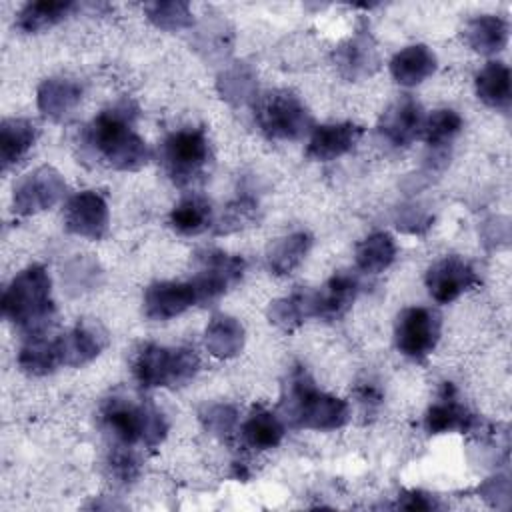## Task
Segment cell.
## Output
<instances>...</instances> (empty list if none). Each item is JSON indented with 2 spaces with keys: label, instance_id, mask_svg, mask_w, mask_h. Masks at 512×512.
<instances>
[{
  "label": "cell",
  "instance_id": "1",
  "mask_svg": "<svg viewBox=\"0 0 512 512\" xmlns=\"http://www.w3.org/2000/svg\"><path fill=\"white\" fill-rule=\"evenodd\" d=\"M136 110L130 102L102 110L84 130L86 150L104 166L114 170H140L152 152L144 138L134 130Z\"/></svg>",
  "mask_w": 512,
  "mask_h": 512
},
{
  "label": "cell",
  "instance_id": "2",
  "mask_svg": "<svg viewBox=\"0 0 512 512\" xmlns=\"http://www.w3.org/2000/svg\"><path fill=\"white\" fill-rule=\"evenodd\" d=\"M280 412V418L290 426L320 432L342 428L350 420L348 402L318 390L314 380L302 366H296L288 374Z\"/></svg>",
  "mask_w": 512,
  "mask_h": 512
},
{
  "label": "cell",
  "instance_id": "3",
  "mask_svg": "<svg viewBox=\"0 0 512 512\" xmlns=\"http://www.w3.org/2000/svg\"><path fill=\"white\" fill-rule=\"evenodd\" d=\"M4 318L26 336H40L54 318L52 280L44 266L32 264L18 272L2 294Z\"/></svg>",
  "mask_w": 512,
  "mask_h": 512
},
{
  "label": "cell",
  "instance_id": "4",
  "mask_svg": "<svg viewBox=\"0 0 512 512\" xmlns=\"http://www.w3.org/2000/svg\"><path fill=\"white\" fill-rule=\"evenodd\" d=\"M104 430L122 446L144 444L156 448L168 434L164 414L150 402H130L126 398H110L100 410Z\"/></svg>",
  "mask_w": 512,
  "mask_h": 512
},
{
  "label": "cell",
  "instance_id": "5",
  "mask_svg": "<svg viewBox=\"0 0 512 512\" xmlns=\"http://www.w3.org/2000/svg\"><path fill=\"white\" fill-rule=\"evenodd\" d=\"M200 368V358L192 348H166L142 344L132 358V374L142 388L184 386Z\"/></svg>",
  "mask_w": 512,
  "mask_h": 512
},
{
  "label": "cell",
  "instance_id": "6",
  "mask_svg": "<svg viewBox=\"0 0 512 512\" xmlns=\"http://www.w3.org/2000/svg\"><path fill=\"white\" fill-rule=\"evenodd\" d=\"M160 162L168 178L180 188L202 182L212 162L206 132L202 128H182L168 134L160 146Z\"/></svg>",
  "mask_w": 512,
  "mask_h": 512
},
{
  "label": "cell",
  "instance_id": "7",
  "mask_svg": "<svg viewBox=\"0 0 512 512\" xmlns=\"http://www.w3.org/2000/svg\"><path fill=\"white\" fill-rule=\"evenodd\" d=\"M254 120L270 140H300L314 130L312 114L304 102L288 90H270L256 98Z\"/></svg>",
  "mask_w": 512,
  "mask_h": 512
},
{
  "label": "cell",
  "instance_id": "8",
  "mask_svg": "<svg viewBox=\"0 0 512 512\" xmlns=\"http://www.w3.org/2000/svg\"><path fill=\"white\" fill-rule=\"evenodd\" d=\"M442 316L438 310L428 306H410L404 308L394 326V340L396 348L412 358L424 360L436 348L440 340Z\"/></svg>",
  "mask_w": 512,
  "mask_h": 512
},
{
  "label": "cell",
  "instance_id": "9",
  "mask_svg": "<svg viewBox=\"0 0 512 512\" xmlns=\"http://www.w3.org/2000/svg\"><path fill=\"white\" fill-rule=\"evenodd\" d=\"M198 270L192 276V284L198 294V304H208L236 286L246 270V262L240 256L226 254L216 248H206L196 254Z\"/></svg>",
  "mask_w": 512,
  "mask_h": 512
},
{
  "label": "cell",
  "instance_id": "10",
  "mask_svg": "<svg viewBox=\"0 0 512 512\" xmlns=\"http://www.w3.org/2000/svg\"><path fill=\"white\" fill-rule=\"evenodd\" d=\"M64 192H66V182L62 174L52 166H40L24 174L14 184L12 206H14V212L20 216L38 214L58 204Z\"/></svg>",
  "mask_w": 512,
  "mask_h": 512
},
{
  "label": "cell",
  "instance_id": "11",
  "mask_svg": "<svg viewBox=\"0 0 512 512\" xmlns=\"http://www.w3.org/2000/svg\"><path fill=\"white\" fill-rule=\"evenodd\" d=\"M110 214L102 194L82 190L68 198L64 206V226L70 234L88 240H102L108 234Z\"/></svg>",
  "mask_w": 512,
  "mask_h": 512
},
{
  "label": "cell",
  "instance_id": "12",
  "mask_svg": "<svg viewBox=\"0 0 512 512\" xmlns=\"http://www.w3.org/2000/svg\"><path fill=\"white\" fill-rule=\"evenodd\" d=\"M476 284L478 276L474 268L458 256H446L434 262L426 272V288L430 296L440 304L456 300L460 294Z\"/></svg>",
  "mask_w": 512,
  "mask_h": 512
},
{
  "label": "cell",
  "instance_id": "13",
  "mask_svg": "<svg viewBox=\"0 0 512 512\" xmlns=\"http://www.w3.org/2000/svg\"><path fill=\"white\" fill-rule=\"evenodd\" d=\"M198 304L194 284L162 280L144 290V314L150 320H170Z\"/></svg>",
  "mask_w": 512,
  "mask_h": 512
},
{
  "label": "cell",
  "instance_id": "14",
  "mask_svg": "<svg viewBox=\"0 0 512 512\" xmlns=\"http://www.w3.org/2000/svg\"><path fill=\"white\" fill-rule=\"evenodd\" d=\"M424 118L426 116L420 102L412 96H402L384 110L378 130L392 146L406 148L418 136H422Z\"/></svg>",
  "mask_w": 512,
  "mask_h": 512
},
{
  "label": "cell",
  "instance_id": "15",
  "mask_svg": "<svg viewBox=\"0 0 512 512\" xmlns=\"http://www.w3.org/2000/svg\"><path fill=\"white\" fill-rule=\"evenodd\" d=\"M108 344V336L100 324L80 322L56 338L60 364L78 368L92 362Z\"/></svg>",
  "mask_w": 512,
  "mask_h": 512
},
{
  "label": "cell",
  "instance_id": "16",
  "mask_svg": "<svg viewBox=\"0 0 512 512\" xmlns=\"http://www.w3.org/2000/svg\"><path fill=\"white\" fill-rule=\"evenodd\" d=\"M424 426L430 434L442 432H472L480 426V418L468 410L458 398L452 384H444L440 398L428 408Z\"/></svg>",
  "mask_w": 512,
  "mask_h": 512
},
{
  "label": "cell",
  "instance_id": "17",
  "mask_svg": "<svg viewBox=\"0 0 512 512\" xmlns=\"http://www.w3.org/2000/svg\"><path fill=\"white\" fill-rule=\"evenodd\" d=\"M362 136V128L354 122L322 124L310 132L306 156L316 162H330L350 152Z\"/></svg>",
  "mask_w": 512,
  "mask_h": 512
},
{
  "label": "cell",
  "instance_id": "18",
  "mask_svg": "<svg viewBox=\"0 0 512 512\" xmlns=\"http://www.w3.org/2000/svg\"><path fill=\"white\" fill-rule=\"evenodd\" d=\"M360 290L358 278L348 272H336L328 282L312 292V314L324 320H338L348 312Z\"/></svg>",
  "mask_w": 512,
  "mask_h": 512
},
{
  "label": "cell",
  "instance_id": "19",
  "mask_svg": "<svg viewBox=\"0 0 512 512\" xmlns=\"http://www.w3.org/2000/svg\"><path fill=\"white\" fill-rule=\"evenodd\" d=\"M334 62L340 74L348 80H360L370 76L378 68V50L368 34V30H360L334 50Z\"/></svg>",
  "mask_w": 512,
  "mask_h": 512
},
{
  "label": "cell",
  "instance_id": "20",
  "mask_svg": "<svg viewBox=\"0 0 512 512\" xmlns=\"http://www.w3.org/2000/svg\"><path fill=\"white\" fill-rule=\"evenodd\" d=\"M82 100V86L72 78H46L38 86V110L50 120H64Z\"/></svg>",
  "mask_w": 512,
  "mask_h": 512
},
{
  "label": "cell",
  "instance_id": "21",
  "mask_svg": "<svg viewBox=\"0 0 512 512\" xmlns=\"http://www.w3.org/2000/svg\"><path fill=\"white\" fill-rule=\"evenodd\" d=\"M436 70V54L424 44H412L390 60V74L400 86H418Z\"/></svg>",
  "mask_w": 512,
  "mask_h": 512
},
{
  "label": "cell",
  "instance_id": "22",
  "mask_svg": "<svg viewBox=\"0 0 512 512\" xmlns=\"http://www.w3.org/2000/svg\"><path fill=\"white\" fill-rule=\"evenodd\" d=\"M38 138V126L28 118H4L0 124V162L10 168L20 162Z\"/></svg>",
  "mask_w": 512,
  "mask_h": 512
},
{
  "label": "cell",
  "instance_id": "23",
  "mask_svg": "<svg viewBox=\"0 0 512 512\" xmlns=\"http://www.w3.org/2000/svg\"><path fill=\"white\" fill-rule=\"evenodd\" d=\"M464 40L478 54L502 52L508 42V24L504 18L494 14H482L464 26Z\"/></svg>",
  "mask_w": 512,
  "mask_h": 512
},
{
  "label": "cell",
  "instance_id": "24",
  "mask_svg": "<svg viewBox=\"0 0 512 512\" xmlns=\"http://www.w3.org/2000/svg\"><path fill=\"white\" fill-rule=\"evenodd\" d=\"M284 432H286L284 420L266 408L252 410L250 416L240 426L244 444L254 450L276 448L282 442Z\"/></svg>",
  "mask_w": 512,
  "mask_h": 512
},
{
  "label": "cell",
  "instance_id": "25",
  "mask_svg": "<svg viewBox=\"0 0 512 512\" xmlns=\"http://www.w3.org/2000/svg\"><path fill=\"white\" fill-rule=\"evenodd\" d=\"M212 220H214V210L210 200L198 194H190L182 198L168 216L170 228L182 236H196L206 232L212 226Z\"/></svg>",
  "mask_w": 512,
  "mask_h": 512
},
{
  "label": "cell",
  "instance_id": "26",
  "mask_svg": "<svg viewBox=\"0 0 512 512\" xmlns=\"http://www.w3.org/2000/svg\"><path fill=\"white\" fill-rule=\"evenodd\" d=\"M76 8L74 2L70 0H38V2H28L20 8L16 26L26 32V34H36L42 30H48L62 22L66 16L72 14Z\"/></svg>",
  "mask_w": 512,
  "mask_h": 512
},
{
  "label": "cell",
  "instance_id": "27",
  "mask_svg": "<svg viewBox=\"0 0 512 512\" xmlns=\"http://www.w3.org/2000/svg\"><path fill=\"white\" fill-rule=\"evenodd\" d=\"M310 246H312V236L304 230H298L274 240L266 252L268 268L278 276L290 274L294 268L302 264Z\"/></svg>",
  "mask_w": 512,
  "mask_h": 512
},
{
  "label": "cell",
  "instance_id": "28",
  "mask_svg": "<svg viewBox=\"0 0 512 512\" xmlns=\"http://www.w3.org/2000/svg\"><path fill=\"white\" fill-rule=\"evenodd\" d=\"M476 94L486 106L508 110L512 100L510 68L504 62H488L476 74Z\"/></svg>",
  "mask_w": 512,
  "mask_h": 512
},
{
  "label": "cell",
  "instance_id": "29",
  "mask_svg": "<svg viewBox=\"0 0 512 512\" xmlns=\"http://www.w3.org/2000/svg\"><path fill=\"white\" fill-rule=\"evenodd\" d=\"M244 328L242 324L226 314H218L210 320L204 336L206 350L216 358H232L242 350Z\"/></svg>",
  "mask_w": 512,
  "mask_h": 512
},
{
  "label": "cell",
  "instance_id": "30",
  "mask_svg": "<svg viewBox=\"0 0 512 512\" xmlns=\"http://www.w3.org/2000/svg\"><path fill=\"white\" fill-rule=\"evenodd\" d=\"M40 336H26V342L22 344L18 352V366L22 372L30 376H46L52 374L60 366V354L56 346V338L48 340Z\"/></svg>",
  "mask_w": 512,
  "mask_h": 512
},
{
  "label": "cell",
  "instance_id": "31",
  "mask_svg": "<svg viewBox=\"0 0 512 512\" xmlns=\"http://www.w3.org/2000/svg\"><path fill=\"white\" fill-rule=\"evenodd\" d=\"M398 248L388 232H372L356 244V266L366 274H380L396 260Z\"/></svg>",
  "mask_w": 512,
  "mask_h": 512
},
{
  "label": "cell",
  "instance_id": "32",
  "mask_svg": "<svg viewBox=\"0 0 512 512\" xmlns=\"http://www.w3.org/2000/svg\"><path fill=\"white\" fill-rule=\"evenodd\" d=\"M312 292L298 290L286 298L270 302L268 318L284 330H292L306 318H312Z\"/></svg>",
  "mask_w": 512,
  "mask_h": 512
},
{
  "label": "cell",
  "instance_id": "33",
  "mask_svg": "<svg viewBox=\"0 0 512 512\" xmlns=\"http://www.w3.org/2000/svg\"><path fill=\"white\" fill-rule=\"evenodd\" d=\"M462 130V118L452 108H438L424 118L422 138L430 148L448 146Z\"/></svg>",
  "mask_w": 512,
  "mask_h": 512
},
{
  "label": "cell",
  "instance_id": "34",
  "mask_svg": "<svg viewBox=\"0 0 512 512\" xmlns=\"http://www.w3.org/2000/svg\"><path fill=\"white\" fill-rule=\"evenodd\" d=\"M148 20L162 30H182L192 26V10L188 2L168 0V2H148L144 4Z\"/></svg>",
  "mask_w": 512,
  "mask_h": 512
},
{
  "label": "cell",
  "instance_id": "35",
  "mask_svg": "<svg viewBox=\"0 0 512 512\" xmlns=\"http://www.w3.org/2000/svg\"><path fill=\"white\" fill-rule=\"evenodd\" d=\"M200 420L208 432L218 438H232L238 426V412L230 404H206L200 410Z\"/></svg>",
  "mask_w": 512,
  "mask_h": 512
},
{
  "label": "cell",
  "instance_id": "36",
  "mask_svg": "<svg viewBox=\"0 0 512 512\" xmlns=\"http://www.w3.org/2000/svg\"><path fill=\"white\" fill-rule=\"evenodd\" d=\"M218 88H220L222 98L234 100V102H246L252 98L254 76L244 66H236V68L226 70L220 76Z\"/></svg>",
  "mask_w": 512,
  "mask_h": 512
},
{
  "label": "cell",
  "instance_id": "37",
  "mask_svg": "<svg viewBox=\"0 0 512 512\" xmlns=\"http://www.w3.org/2000/svg\"><path fill=\"white\" fill-rule=\"evenodd\" d=\"M256 210H258V204L252 198L234 200L232 204L226 206V210H224V214L218 222L216 232L226 234V232L250 226V222H254V218H256Z\"/></svg>",
  "mask_w": 512,
  "mask_h": 512
},
{
  "label": "cell",
  "instance_id": "38",
  "mask_svg": "<svg viewBox=\"0 0 512 512\" xmlns=\"http://www.w3.org/2000/svg\"><path fill=\"white\" fill-rule=\"evenodd\" d=\"M108 468H110V474L118 482L128 484V482H132L138 476L140 460H138V456L128 446H122L120 450H114L112 456L108 458Z\"/></svg>",
  "mask_w": 512,
  "mask_h": 512
},
{
  "label": "cell",
  "instance_id": "39",
  "mask_svg": "<svg viewBox=\"0 0 512 512\" xmlns=\"http://www.w3.org/2000/svg\"><path fill=\"white\" fill-rule=\"evenodd\" d=\"M436 500L430 496V494H424L420 490H412V492H406L400 500H398V508H404V510H432L436 508Z\"/></svg>",
  "mask_w": 512,
  "mask_h": 512
}]
</instances>
